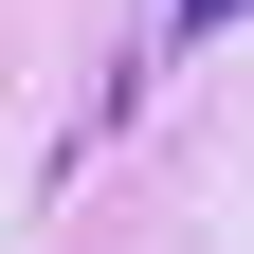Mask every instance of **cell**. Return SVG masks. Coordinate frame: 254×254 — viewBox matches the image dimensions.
I'll return each mask as SVG.
<instances>
[]
</instances>
